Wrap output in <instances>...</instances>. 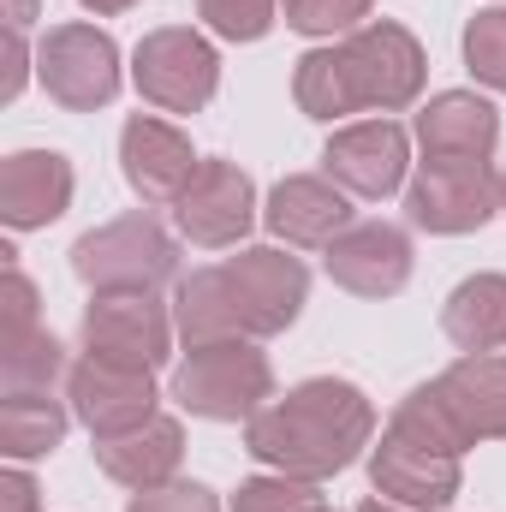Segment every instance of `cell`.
Wrapping results in <instances>:
<instances>
[{
    "mask_svg": "<svg viewBox=\"0 0 506 512\" xmlns=\"http://www.w3.org/2000/svg\"><path fill=\"white\" fill-rule=\"evenodd\" d=\"M370 435H376L370 399L352 382H334V376L298 382L286 399L262 405L245 423L251 459H262L280 477H304V483H322V477L346 471L370 447Z\"/></svg>",
    "mask_w": 506,
    "mask_h": 512,
    "instance_id": "obj_1",
    "label": "cell"
},
{
    "mask_svg": "<svg viewBox=\"0 0 506 512\" xmlns=\"http://www.w3.org/2000/svg\"><path fill=\"white\" fill-rule=\"evenodd\" d=\"M292 96L322 126L364 108L399 114L423 96V48L405 24H364L340 48H310L292 72Z\"/></svg>",
    "mask_w": 506,
    "mask_h": 512,
    "instance_id": "obj_2",
    "label": "cell"
},
{
    "mask_svg": "<svg viewBox=\"0 0 506 512\" xmlns=\"http://www.w3.org/2000/svg\"><path fill=\"white\" fill-rule=\"evenodd\" d=\"M173 399L191 417H209V423H251L274 399V370L251 340L185 346V358L173 370Z\"/></svg>",
    "mask_w": 506,
    "mask_h": 512,
    "instance_id": "obj_3",
    "label": "cell"
},
{
    "mask_svg": "<svg viewBox=\"0 0 506 512\" xmlns=\"http://www.w3.org/2000/svg\"><path fill=\"white\" fill-rule=\"evenodd\" d=\"M72 274L90 292H161L179 274V239L155 215H120L72 245Z\"/></svg>",
    "mask_w": 506,
    "mask_h": 512,
    "instance_id": "obj_4",
    "label": "cell"
},
{
    "mask_svg": "<svg viewBox=\"0 0 506 512\" xmlns=\"http://www.w3.org/2000/svg\"><path fill=\"white\" fill-rule=\"evenodd\" d=\"M131 78H137L143 102H155L161 114H197V108H209L215 90H221V60H215V48H209L197 30L161 24V30H149V36L137 42Z\"/></svg>",
    "mask_w": 506,
    "mask_h": 512,
    "instance_id": "obj_5",
    "label": "cell"
},
{
    "mask_svg": "<svg viewBox=\"0 0 506 512\" xmlns=\"http://www.w3.org/2000/svg\"><path fill=\"white\" fill-rule=\"evenodd\" d=\"M36 78L72 114H96L120 96V48L96 24H54L36 48Z\"/></svg>",
    "mask_w": 506,
    "mask_h": 512,
    "instance_id": "obj_6",
    "label": "cell"
},
{
    "mask_svg": "<svg viewBox=\"0 0 506 512\" xmlns=\"http://www.w3.org/2000/svg\"><path fill=\"white\" fill-rule=\"evenodd\" d=\"M501 215V173L465 167V161H423L405 185V221L423 233H477Z\"/></svg>",
    "mask_w": 506,
    "mask_h": 512,
    "instance_id": "obj_7",
    "label": "cell"
},
{
    "mask_svg": "<svg viewBox=\"0 0 506 512\" xmlns=\"http://www.w3.org/2000/svg\"><path fill=\"white\" fill-rule=\"evenodd\" d=\"M167 346H173V316L155 292H96V304L84 310L90 358L155 370V364H167Z\"/></svg>",
    "mask_w": 506,
    "mask_h": 512,
    "instance_id": "obj_8",
    "label": "cell"
},
{
    "mask_svg": "<svg viewBox=\"0 0 506 512\" xmlns=\"http://www.w3.org/2000/svg\"><path fill=\"white\" fill-rule=\"evenodd\" d=\"M227 274V292L239 304V322H245V340L262 334H286L310 298V274L304 262L286 251H239L233 262H221Z\"/></svg>",
    "mask_w": 506,
    "mask_h": 512,
    "instance_id": "obj_9",
    "label": "cell"
},
{
    "mask_svg": "<svg viewBox=\"0 0 506 512\" xmlns=\"http://www.w3.org/2000/svg\"><path fill=\"white\" fill-rule=\"evenodd\" d=\"M173 221L191 245L203 251H227L256 227V185L239 161H203L197 179L185 185V197L173 203Z\"/></svg>",
    "mask_w": 506,
    "mask_h": 512,
    "instance_id": "obj_10",
    "label": "cell"
},
{
    "mask_svg": "<svg viewBox=\"0 0 506 512\" xmlns=\"http://www.w3.org/2000/svg\"><path fill=\"white\" fill-rule=\"evenodd\" d=\"M66 399H72V417L96 441H108L155 417V370H131V364H108L84 352V364H72L66 376Z\"/></svg>",
    "mask_w": 506,
    "mask_h": 512,
    "instance_id": "obj_11",
    "label": "cell"
},
{
    "mask_svg": "<svg viewBox=\"0 0 506 512\" xmlns=\"http://www.w3.org/2000/svg\"><path fill=\"white\" fill-rule=\"evenodd\" d=\"M322 167L346 197H387V191L405 185L411 143L393 120H358V126H340L328 137Z\"/></svg>",
    "mask_w": 506,
    "mask_h": 512,
    "instance_id": "obj_12",
    "label": "cell"
},
{
    "mask_svg": "<svg viewBox=\"0 0 506 512\" xmlns=\"http://www.w3.org/2000/svg\"><path fill=\"white\" fill-rule=\"evenodd\" d=\"M120 167H126L131 191H137L149 209H161V203H179V197H185V185L197 179L203 161L191 155V137L179 126L137 114V120H126V131H120Z\"/></svg>",
    "mask_w": 506,
    "mask_h": 512,
    "instance_id": "obj_13",
    "label": "cell"
},
{
    "mask_svg": "<svg viewBox=\"0 0 506 512\" xmlns=\"http://www.w3.org/2000/svg\"><path fill=\"white\" fill-rule=\"evenodd\" d=\"M328 280L358 292V298H393L411 280V239L393 221H352L328 245Z\"/></svg>",
    "mask_w": 506,
    "mask_h": 512,
    "instance_id": "obj_14",
    "label": "cell"
},
{
    "mask_svg": "<svg viewBox=\"0 0 506 512\" xmlns=\"http://www.w3.org/2000/svg\"><path fill=\"white\" fill-rule=\"evenodd\" d=\"M370 483H376L381 501H393V507L441 512V507H453L465 471H459V459L429 453V447H411V441H399L387 429L376 447H370Z\"/></svg>",
    "mask_w": 506,
    "mask_h": 512,
    "instance_id": "obj_15",
    "label": "cell"
},
{
    "mask_svg": "<svg viewBox=\"0 0 506 512\" xmlns=\"http://www.w3.org/2000/svg\"><path fill=\"white\" fill-rule=\"evenodd\" d=\"M72 161L54 149H18L0 167V221L12 233H36L72 209Z\"/></svg>",
    "mask_w": 506,
    "mask_h": 512,
    "instance_id": "obj_16",
    "label": "cell"
},
{
    "mask_svg": "<svg viewBox=\"0 0 506 512\" xmlns=\"http://www.w3.org/2000/svg\"><path fill=\"white\" fill-rule=\"evenodd\" d=\"M268 233L286 239V245H304V251H328L346 227H352V203L334 179H316V173H292L268 191V209H262Z\"/></svg>",
    "mask_w": 506,
    "mask_h": 512,
    "instance_id": "obj_17",
    "label": "cell"
},
{
    "mask_svg": "<svg viewBox=\"0 0 506 512\" xmlns=\"http://www.w3.org/2000/svg\"><path fill=\"white\" fill-rule=\"evenodd\" d=\"M417 143L429 161H465V167H489L495 143H501V114L471 96V90H441L423 102L417 114Z\"/></svg>",
    "mask_w": 506,
    "mask_h": 512,
    "instance_id": "obj_18",
    "label": "cell"
},
{
    "mask_svg": "<svg viewBox=\"0 0 506 512\" xmlns=\"http://www.w3.org/2000/svg\"><path fill=\"white\" fill-rule=\"evenodd\" d=\"M179 459H185V429H179V417H149V423H137L126 435H108V441H96V465L131 489V495H143V489H167L173 483V471H179Z\"/></svg>",
    "mask_w": 506,
    "mask_h": 512,
    "instance_id": "obj_19",
    "label": "cell"
},
{
    "mask_svg": "<svg viewBox=\"0 0 506 512\" xmlns=\"http://www.w3.org/2000/svg\"><path fill=\"white\" fill-rule=\"evenodd\" d=\"M435 387L471 441H501L506 435V358H495V352L459 358L453 370L435 376Z\"/></svg>",
    "mask_w": 506,
    "mask_h": 512,
    "instance_id": "obj_20",
    "label": "cell"
},
{
    "mask_svg": "<svg viewBox=\"0 0 506 512\" xmlns=\"http://www.w3.org/2000/svg\"><path fill=\"white\" fill-rule=\"evenodd\" d=\"M441 328L447 340L477 358V352H501L506 346V274H471L453 286V298L441 304Z\"/></svg>",
    "mask_w": 506,
    "mask_h": 512,
    "instance_id": "obj_21",
    "label": "cell"
},
{
    "mask_svg": "<svg viewBox=\"0 0 506 512\" xmlns=\"http://www.w3.org/2000/svg\"><path fill=\"white\" fill-rule=\"evenodd\" d=\"M173 328L185 334V346L245 340V322H239V304H233L221 268H197V274L179 280V292H173Z\"/></svg>",
    "mask_w": 506,
    "mask_h": 512,
    "instance_id": "obj_22",
    "label": "cell"
},
{
    "mask_svg": "<svg viewBox=\"0 0 506 512\" xmlns=\"http://www.w3.org/2000/svg\"><path fill=\"white\" fill-rule=\"evenodd\" d=\"M66 423H72V411L54 393H6L0 399V453L12 465L42 459L66 441Z\"/></svg>",
    "mask_w": 506,
    "mask_h": 512,
    "instance_id": "obj_23",
    "label": "cell"
},
{
    "mask_svg": "<svg viewBox=\"0 0 506 512\" xmlns=\"http://www.w3.org/2000/svg\"><path fill=\"white\" fill-rule=\"evenodd\" d=\"M399 441H411V447H429V453H447V459H465V447H477L465 429H459V417L447 411V399H441V387H411L405 399H399V411H393V423H387Z\"/></svg>",
    "mask_w": 506,
    "mask_h": 512,
    "instance_id": "obj_24",
    "label": "cell"
},
{
    "mask_svg": "<svg viewBox=\"0 0 506 512\" xmlns=\"http://www.w3.org/2000/svg\"><path fill=\"white\" fill-rule=\"evenodd\" d=\"M60 376H72V364H66V346L48 328L0 340V387L6 393H54Z\"/></svg>",
    "mask_w": 506,
    "mask_h": 512,
    "instance_id": "obj_25",
    "label": "cell"
},
{
    "mask_svg": "<svg viewBox=\"0 0 506 512\" xmlns=\"http://www.w3.org/2000/svg\"><path fill=\"white\" fill-rule=\"evenodd\" d=\"M298 36H352L370 24V0H280Z\"/></svg>",
    "mask_w": 506,
    "mask_h": 512,
    "instance_id": "obj_26",
    "label": "cell"
},
{
    "mask_svg": "<svg viewBox=\"0 0 506 512\" xmlns=\"http://www.w3.org/2000/svg\"><path fill=\"white\" fill-rule=\"evenodd\" d=\"M465 66L477 72V84L506 90V6L477 12V18L465 24Z\"/></svg>",
    "mask_w": 506,
    "mask_h": 512,
    "instance_id": "obj_27",
    "label": "cell"
},
{
    "mask_svg": "<svg viewBox=\"0 0 506 512\" xmlns=\"http://www.w3.org/2000/svg\"><path fill=\"white\" fill-rule=\"evenodd\" d=\"M328 507L322 495H316V483H304V477H251V483H239V495H233V512H316Z\"/></svg>",
    "mask_w": 506,
    "mask_h": 512,
    "instance_id": "obj_28",
    "label": "cell"
},
{
    "mask_svg": "<svg viewBox=\"0 0 506 512\" xmlns=\"http://www.w3.org/2000/svg\"><path fill=\"white\" fill-rule=\"evenodd\" d=\"M197 12L221 42H256V36L274 30L280 0H197Z\"/></svg>",
    "mask_w": 506,
    "mask_h": 512,
    "instance_id": "obj_29",
    "label": "cell"
},
{
    "mask_svg": "<svg viewBox=\"0 0 506 512\" xmlns=\"http://www.w3.org/2000/svg\"><path fill=\"white\" fill-rule=\"evenodd\" d=\"M6 256V280H0V304H6V334L0 340H18V334H36V286L24 280V268L12 262V251Z\"/></svg>",
    "mask_w": 506,
    "mask_h": 512,
    "instance_id": "obj_30",
    "label": "cell"
},
{
    "mask_svg": "<svg viewBox=\"0 0 506 512\" xmlns=\"http://www.w3.org/2000/svg\"><path fill=\"white\" fill-rule=\"evenodd\" d=\"M126 512H221V501L203 483H167V489H143Z\"/></svg>",
    "mask_w": 506,
    "mask_h": 512,
    "instance_id": "obj_31",
    "label": "cell"
},
{
    "mask_svg": "<svg viewBox=\"0 0 506 512\" xmlns=\"http://www.w3.org/2000/svg\"><path fill=\"white\" fill-rule=\"evenodd\" d=\"M30 78V48H24V30H6V78H0V96L12 102Z\"/></svg>",
    "mask_w": 506,
    "mask_h": 512,
    "instance_id": "obj_32",
    "label": "cell"
},
{
    "mask_svg": "<svg viewBox=\"0 0 506 512\" xmlns=\"http://www.w3.org/2000/svg\"><path fill=\"white\" fill-rule=\"evenodd\" d=\"M0 495H6L0 512H36V483H30V471H18V465L0 477Z\"/></svg>",
    "mask_w": 506,
    "mask_h": 512,
    "instance_id": "obj_33",
    "label": "cell"
},
{
    "mask_svg": "<svg viewBox=\"0 0 506 512\" xmlns=\"http://www.w3.org/2000/svg\"><path fill=\"white\" fill-rule=\"evenodd\" d=\"M42 0H6V30H30Z\"/></svg>",
    "mask_w": 506,
    "mask_h": 512,
    "instance_id": "obj_34",
    "label": "cell"
},
{
    "mask_svg": "<svg viewBox=\"0 0 506 512\" xmlns=\"http://www.w3.org/2000/svg\"><path fill=\"white\" fill-rule=\"evenodd\" d=\"M78 6H90V12H102V18H114V12H131L137 0H78Z\"/></svg>",
    "mask_w": 506,
    "mask_h": 512,
    "instance_id": "obj_35",
    "label": "cell"
},
{
    "mask_svg": "<svg viewBox=\"0 0 506 512\" xmlns=\"http://www.w3.org/2000/svg\"><path fill=\"white\" fill-rule=\"evenodd\" d=\"M358 512H411V507H387V501H364Z\"/></svg>",
    "mask_w": 506,
    "mask_h": 512,
    "instance_id": "obj_36",
    "label": "cell"
},
{
    "mask_svg": "<svg viewBox=\"0 0 506 512\" xmlns=\"http://www.w3.org/2000/svg\"><path fill=\"white\" fill-rule=\"evenodd\" d=\"M501 215H506V173H501Z\"/></svg>",
    "mask_w": 506,
    "mask_h": 512,
    "instance_id": "obj_37",
    "label": "cell"
},
{
    "mask_svg": "<svg viewBox=\"0 0 506 512\" xmlns=\"http://www.w3.org/2000/svg\"><path fill=\"white\" fill-rule=\"evenodd\" d=\"M316 512H334V507H316Z\"/></svg>",
    "mask_w": 506,
    "mask_h": 512,
    "instance_id": "obj_38",
    "label": "cell"
}]
</instances>
